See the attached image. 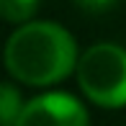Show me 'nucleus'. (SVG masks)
Returning <instances> with one entry per match:
<instances>
[{"label":"nucleus","instance_id":"obj_2","mask_svg":"<svg viewBox=\"0 0 126 126\" xmlns=\"http://www.w3.org/2000/svg\"><path fill=\"white\" fill-rule=\"evenodd\" d=\"M77 85L100 108L126 106V49L118 44H93L77 62Z\"/></svg>","mask_w":126,"mask_h":126},{"label":"nucleus","instance_id":"obj_3","mask_svg":"<svg viewBox=\"0 0 126 126\" xmlns=\"http://www.w3.org/2000/svg\"><path fill=\"white\" fill-rule=\"evenodd\" d=\"M16 126H88V111L70 93H44L23 106Z\"/></svg>","mask_w":126,"mask_h":126},{"label":"nucleus","instance_id":"obj_6","mask_svg":"<svg viewBox=\"0 0 126 126\" xmlns=\"http://www.w3.org/2000/svg\"><path fill=\"white\" fill-rule=\"evenodd\" d=\"M82 10H88V13H106V10H111L113 5L118 3V0H75Z\"/></svg>","mask_w":126,"mask_h":126},{"label":"nucleus","instance_id":"obj_4","mask_svg":"<svg viewBox=\"0 0 126 126\" xmlns=\"http://www.w3.org/2000/svg\"><path fill=\"white\" fill-rule=\"evenodd\" d=\"M21 111H23L21 93L10 82H5L3 88H0V118H3V126H16Z\"/></svg>","mask_w":126,"mask_h":126},{"label":"nucleus","instance_id":"obj_1","mask_svg":"<svg viewBox=\"0 0 126 126\" xmlns=\"http://www.w3.org/2000/svg\"><path fill=\"white\" fill-rule=\"evenodd\" d=\"M77 44L64 26L31 21L16 28L5 44V67L18 82L44 88L77 70Z\"/></svg>","mask_w":126,"mask_h":126},{"label":"nucleus","instance_id":"obj_5","mask_svg":"<svg viewBox=\"0 0 126 126\" xmlns=\"http://www.w3.org/2000/svg\"><path fill=\"white\" fill-rule=\"evenodd\" d=\"M39 8V0H0V13L10 23H26Z\"/></svg>","mask_w":126,"mask_h":126}]
</instances>
